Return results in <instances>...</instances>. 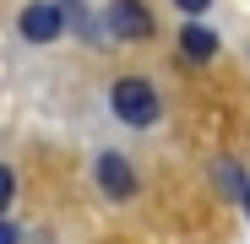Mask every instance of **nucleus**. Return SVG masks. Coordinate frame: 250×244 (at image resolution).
<instances>
[{
  "instance_id": "3",
  "label": "nucleus",
  "mask_w": 250,
  "mask_h": 244,
  "mask_svg": "<svg viewBox=\"0 0 250 244\" xmlns=\"http://www.w3.org/2000/svg\"><path fill=\"white\" fill-rule=\"evenodd\" d=\"M17 33L27 44H55V38H65V6L60 0H27L22 17H17Z\"/></svg>"
},
{
  "instance_id": "8",
  "label": "nucleus",
  "mask_w": 250,
  "mask_h": 244,
  "mask_svg": "<svg viewBox=\"0 0 250 244\" xmlns=\"http://www.w3.org/2000/svg\"><path fill=\"white\" fill-rule=\"evenodd\" d=\"M174 6H180V11H185V17H201V11H207V6H212V0H174Z\"/></svg>"
},
{
  "instance_id": "5",
  "label": "nucleus",
  "mask_w": 250,
  "mask_h": 244,
  "mask_svg": "<svg viewBox=\"0 0 250 244\" xmlns=\"http://www.w3.org/2000/svg\"><path fill=\"white\" fill-rule=\"evenodd\" d=\"M180 55L196 60V65H201V60H212V55H218V33H212V27H201V22H185V27H180Z\"/></svg>"
},
{
  "instance_id": "9",
  "label": "nucleus",
  "mask_w": 250,
  "mask_h": 244,
  "mask_svg": "<svg viewBox=\"0 0 250 244\" xmlns=\"http://www.w3.org/2000/svg\"><path fill=\"white\" fill-rule=\"evenodd\" d=\"M0 244H17V228L11 223H0Z\"/></svg>"
},
{
  "instance_id": "7",
  "label": "nucleus",
  "mask_w": 250,
  "mask_h": 244,
  "mask_svg": "<svg viewBox=\"0 0 250 244\" xmlns=\"http://www.w3.org/2000/svg\"><path fill=\"white\" fill-rule=\"evenodd\" d=\"M11 195H17V174L6 169V163H0V212L11 206Z\"/></svg>"
},
{
  "instance_id": "1",
  "label": "nucleus",
  "mask_w": 250,
  "mask_h": 244,
  "mask_svg": "<svg viewBox=\"0 0 250 244\" xmlns=\"http://www.w3.org/2000/svg\"><path fill=\"white\" fill-rule=\"evenodd\" d=\"M109 109L120 114V125H131V131H147V125H158V114H163V103H158V87L147 76H120L114 87H109Z\"/></svg>"
},
{
  "instance_id": "2",
  "label": "nucleus",
  "mask_w": 250,
  "mask_h": 244,
  "mask_svg": "<svg viewBox=\"0 0 250 244\" xmlns=\"http://www.w3.org/2000/svg\"><path fill=\"white\" fill-rule=\"evenodd\" d=\"M98 33L114 38V44H147L152 38V11L142 0H109L104 17H98Z\"/></svg>"
},
{
  "instance_id": "4",
  "label": "nucleus",
  "mask_w": 250,
  "mask_h": 244,
  "mask_svg": "<svg viewBox=\"0 0 250 244\" xmlns=\"http://www.w3.org/2000/svg\"><path fill=\"white\" fill-rule=\"evenodd\" d=\"M93 179H98V190L109 201H131L136 195V169H131V157H120V152H98Z\"/></svg>"
},
{
  "instance_id": "10",
  "label": "nucleus",
  "mask_w": 250,
  "mask_h": 244,
  "mask_svg": "<svg viewBox=\"0 0 250 244\" xmlns=\"http://www.w3.org/2000/svg\"><path fill=\"white\" fill-rule=\"evenodd\" d=\"M245 217H250V190H245Z\"/></svg>"
},
{
  "instance_id": "6",
  "label": "nucleus",
  "mask_w": 250,
  "mask_h": 244,
  "mask_svg": "<svg viewBox=\"0 0 250 244\" xmlns=\"http://www.w3.org/2000/svg\"><path fill=\"white\" fill-rule=\"evenodd\" d=\"M212 179H218V190H223V195H245V190H250V185H245V174H239V163H229V157L212 169Z\"/></svg>"
}]
</instances>
